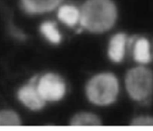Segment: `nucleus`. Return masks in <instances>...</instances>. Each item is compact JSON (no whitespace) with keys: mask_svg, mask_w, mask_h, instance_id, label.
<instances>
[{"mask_svg":"<svg viewBox=\"0 0 153 131\" xmlns=\"http://www.w3.org/2000/svg\"><path fill=\"white\" fill-rule=\"evenodd\" d=\"M42 34L53 43H58L61 40V35L52 22H45L40 26Z\"/></svg>","mask_w":153,"mask_h":131,"instance_id":"obj_11","label":"nucleus"},{"mask_svg":"<svg viewBox=\"0 0 153 131\" xmlns=\"http://www.w3.org/2000/svg\"><path fill=\"white\" fill-rule=\"evenodd\" d=\"M134 58L135 61L141 64H146L150 61V45L147 39L142 37L136 41L134 48Z\"/></svg>","mask_w":153,"mask_h":131,"instance_id":"obj_9","label":"nucleus"},{"mask_svg":"<svg viewBox=\"0 0 153 131\" xmlns=\"http://www.w3.org/2000/svg\"><path fill=\"white\" fill-rule=\"evenodd\" d=\"M20 120L17 114L12 111L0 112V126H19Z\"/></svg>","mask_w":153,"mask_h":131,"instance_id":"obj_12","label":"nucleus"},{"mask_svg":"<svg viewBox=\"0 0 153 131\" xmlns=\"http://www.w3.org/2000/svg\"><path fill=\"white\" fill-rule=\"evenodd\" d=\"M119 84L111 73H101L93 77L87 85V95L92 103L100 106L110 104L117 98Z\"/></svg>","mask_w":153,"mask_h":131,"instance_id":"obj_2","label":"nucleus"},{"mask_svg":"<svg viewBox=\"0 0 153 131\" xmlns=\"http://www.w3.org/2000/svg\"><path fill=\"white\" fill-rule=\"evenodd\" d=\"M133 126H153L152 117H139L133 120Z\"/></svg>","mask_w":153,"mask_h":131,"instance_id":"obj_13","label":"nucleus"},{"mask_svg":"<svg viewBox=\"0 0 153 131\" xmlns=\"http://www.w3.org/2000/svg\"><path fill=\"white\" fill-rule=\"evenodd\" d=\"M37 89L45 101H58L64 97L66 87L63 79L55 73L43 75L37 85Z\"/></svg>","mask_w":153,"mask_h":131,"instance_id":"obj_4","label":"nucleus"},{"mask_svg":"<svg viewBox=\"0 0 153 131\" xmlns=\"http://www.w3.org/2000/svg\"><path fill=\"white\" fill-rule=\"evenodd\" d=\"M18 97L25 106L32 110L42 109L46 103L39 93L37 85H34V83L22 87L18 91Z\"/></svg>","mask_w":153,"mask_h":131,"instance_id":"obj_5","label":"nucleus"},{"mask_svg":"<svg viewBox=\"0 0 153 131\" xmlns=\"http://www.w3.org/2000/svg\"><path fill=\"white\" fill-rule=\"evenodd\" d=\"M126 85L129 95L140 102H149L153 93V73L145 67H137L128 72Z\"/></svg>","mask_w":153,"mask_h":131,"instance_id":"obj_3","label":"nucleus"},{"mask_svg":"<svg viewBox=\"0 0 153 131\" xmlns=\"http://www.w3.org/2000/svg\"><path fill=\"white\" fill-rule=\"evenodd\" d=\"M101 121L96 115L82 112L75 115L70 121L72 126H100Z\"/></svg>","mask_w":153,"mask_h":131,"instance_id":"obj_10","label":"nucleus"},{"mask_svg":"<svg viewBox=\"0 0 153 131\" xmlns=\"http://www.w3.org/2000/svg\"><path fill=\"white\" fill-rule=\"evenodd\" d=\"M81 13L79 9L73 5L61 6L58 10V16L60 20L69 26H73L80 20Z\"/></svg>","mask_w":153,"mask_h":131,"instance_id":"obj_8","label":"nucleus"},{"mask_svg":"<svg viewBox=\"0 0 153 131\" xmlns=\"http://www.w3.org/2000/svg\"><path fill=\"white\" fill-rule=\"evenodd\" d=\"M62 0H21L24 10L29 13H42L58 7Z\"/></svg>","mask_w":153,"mask_h":131,"instance_id":"obj_6","label":"nucleus"},{"mask_svg":"<svg viewBox=\"0 0 153 131\" xmlns=\"http://www.w3.org/2000/svg\"><path fill=\"white\" fill-rule=\"evenodd\" d=\"M126 44V36L120 33L114 36L109 43L108 55L111 59L115 62L122 61L125 54Z\"/></svg>","mask_w":153,"mask_h":131,"instance_id":"obj_7","label":"nucleus"},{"mask_svg":"<svg viewBox=\"0 0 153 131\" xmlns=\"http://www.w3.org/2000/svg\"><path fill=\"white\" fill-rule=\"evenodd\" d=\"M80 22L91 32L110 29L117 19V8L111 0H88L80 11Z\"/></svg>","mask_w":153,"mask_h":131,"instance_id":"obj_1","label":"nucleus"}]
</instances>
